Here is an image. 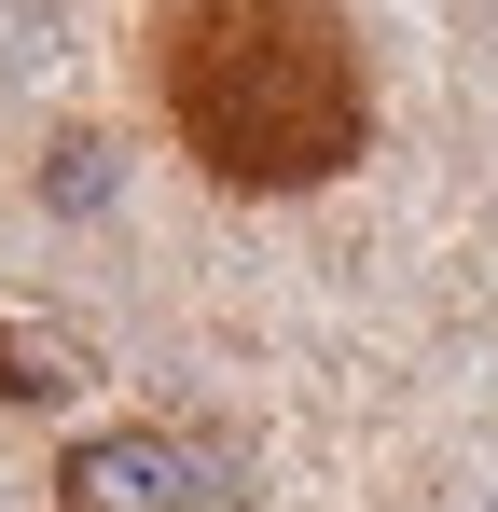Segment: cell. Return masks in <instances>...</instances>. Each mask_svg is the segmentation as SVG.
Returning a JSON list of instances; mask_svg holds the SVG:
<instances>
[{
    "label": "cell",
    "mask_w": 498,
    "mask_h": 512,
    "mask_svg": "<svg viewBox=\"0 0 498 512\" xmlns=\"http://www.w3.org/2000/svg\"><path fill=\"white\" fill-rule=\"evenodd\" d=\"M111 194V139H56V208H97Z\"/></svg>",
    "instance_id": "277c9868"
},
{
    "label": "cell",
    "mask_w": 498,
    "mask_h": 512,
    "mask_svg": "<svg viewBox=\"0 0 498 512\" xmlns=\"http://www.w3.org/2000/svg\"><path fill=\"white\" fill-rule=\"evenodd\" d=\"M70 388H97L83 333H56V319H0V402H14V416H28V402H70Z\"/></svg>",
    "instance_id": "3957f363"
},
{
    "label": "cell",
    "mask_w": 498,
    "mask_h": 512,
    "mask_svg": "<svg viewBox=\"0 0 498 512\" xmlns=\"http://www.w3.org/2000/svg\"><path fill=\"white\" fill-rule=\"evenodd\" d=\"M56 512H249V443L222 429H83L56 457Z\"/></svg>",
    "instance_id": "7a4b0ae2"
},
{
    "label": "cell",
    "mask_w": 498,
    "mask_h": 512,
    "mask_svg": "<svg viewBox=\"0 0 498 512\" xmlns=\"http://www.w3.org/2000/svg\"><path fill=\"white\" fill-rule=\"evenodd\" d=\"M153 111L222 194H319L374 153V56L332 0H166Z\"/></svg>",
    "instance_id": "6da1fadb"
}]
</instances>
